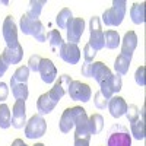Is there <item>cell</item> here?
Instances as JSON below:
<instances>
[{"instance_id": "cell-32", "label": "cell", "mask_w": 146, "mask_h": 146, "mask_svg": "<svg viewBox=\"0 0 146 146\" xmlns=\"http://www.w3.org/2000/svg\"><path fill=\"white\" fill-rule=\"evenodd\" d=\"M129 120V123H133V121H136L139 118V108L131 104V105H127V110H126V114H124Z\"/></svg>"}, {"instance_id": "cell-38", "label": "cell", "mask_w": 146, "mask_h": 146, "mask_svg": "<svg viewBox=\"0 0 146 146\" xmlns=\"http://www.w3.org/2000/svg\"><path fill=\"white\" fill-rule=\"evenodd\" d=\"M7 95H9V88H7V85H6L5 82H0V102L6 101Z\"/></svg>"}, {"instance_id": "cell-2", "label": "cell", "mask_w": 146, "mask_h": 146, "mask_svg": "<svg viewBox=\"0 0 146 146\" xmlns=\"http://www.w3.org/2000/svg\"><path fill=\"white\" fill-rule=\"evenodd\" d=\"M107 146H131V136L124 126L115 124L110 129Z\"/></svg>"}, {"instance_id": "cell-17", "label": "cell", "mask_w": 146, "mask_h": 146, "mask_svg": "<svg viewBox=\"0 0 146 146\" xmlns=\"http://www.w3.org/2000/svg\"><path fill=\"white\" fill-rule=\"evenodd\" d=\"M57 102L50 96V94H42L40 95V98L36 100V110H38V114L44 115V114H50L53 110L56 108Z\"/></svg>"}, {"instance_id": "cell-36", "label": "cell", "mask_w": 146, "mask_h": 146, "mask_svg": "<svg viewBox=\"0 0 146 146\" xmlns=\"http://www.w3.org/2000/svg\"><path fill=\"white\" fill-rule=\"evenodd\" d=\"M135 80L139 86H145L146 80H145V66H139L136 73H135Z\"/></svg>"}, {"instance_id": "cell-27", "label": "cell", "mask_w": 146, "mask_h": 146, "mask_svg": "<svg viewBox=\"0 0 146 146\" xmlns=\"http://www.w3.org/2000/svg\"><path fill=\"white\" fill-rule=\"evenodd\" d=\"M73 19V15H72V10L69 7H64L58 12V15L56 18V22H57V25L60 29H66L67 25H69V22Z\"/></svg>"}, {"instance_id": "cell-13", "label": "cell", "mask_w": 146, "mask_h": 146, "mask_svg": "<svg viewBox=\"0 0 146 146\" xmlns=\"http://www.w3.org/2000/svg\"><path fill=\"white\" fill-rule=\"evenodd\" d=\"M121 54L131 60V56L137 47V35L135 31H127L121 40Z\"/></svg>"}, {"instance_id": "cell-12", "label": "cell", "mask_w": 146, "mask_h": 146, "mask_svg": "<svg viewBox=\"0 0 146 146\" xmlns=\"http://www.w3.org/2000/svg\"><path fill=\"white\" fill-rule=\"evenodd\" d=\"M58 54L63 62H66L67 64H76L80 60V50H79L78 44L64 42L62 45V48L58 50Z\"/></svg>"}, {"instance_id": "cell-4", "label": "cell", "mask_w": 146, "mask_h": 146, "mask_svg": "<svg viewBox=\"0 0 146 146\" xmlns=\"http://www.w3.org/2000/svg\"><path fill=\"white\" fill-rule=\"evenodd\" d=\"M89 45L95 51H100L104 48V32L101 29V19L98 16H92L89 21Z\"/></svg>"}, {"instance_id": "cell-26", "label": "cell", "mask_w": 146, "mask_h": 146, "mask_svg": "<svg viewBox=\"0 0 146 146\" xmlns=\"http://www.w3.org/2000/svg\"><path fill=\"white\" fill-rule=\"evenodd\" d=\"M31 35L38 41V42H44L47 38V32H45V27L42 25V22L40 19H35L32 29H31Z\"/></svg>"}, {"instance_id": "cell-31", "label": "cell", "mask_w": 146, "mask_h": 146, "mask_svg": "<svg viewBox=\"0 0 146 146\" xmlns=\"http://www.w3.org/2000/svg\"><path fill=\"white\" fill-rule=\"evenodd\" d=\"M35 19H32L28 13H23L21 16V31L23 35H31V29H32V25H34Z\"/></svg>"}, {"instance_id": "cell-3", "label": "cell", "mask_w": 146, "mask_h": 146, "mask_svg": "<svg viewBox=\"0 0 146 146\" xmlns=\"http://www.w3.org/2000/svg\"><path fill=\"white\" fill-rule=\"evenodd\" d=\"M47 131V123L42 115L35 114L32 115L25 124V136L27 139H40Z\"/></svg>"}, {"instance_id": "cell-41", "label": "cell", "mask_w": 146, "mask_h": 146, "mask_svg": "<svg viewBox=\"0 0 146 146\" xmlns=\"http://www.w3.org/2000/svg\"><path fill=\"white\" fill-rule=\"evenodd\" d=\"M12 146H28L25 142H23L22 139H15L13 143H12Z\"/></svg>"}, {"instance_id": "cell-10", "label": "cell", "mask_w": 146, "mask_h": 146, "mask_svg": "<svg viewBox=\"0 0 146 146\" xmlns=\"http://www.w3.org/2000/svg\"><path fill=\"white\" fill-rule=\"evenodd\" d=\"M72 80H73L72 76H69V75H62V76L58 78V80L54 83V86H53L50 91H48L50 96H51V98H53L57 104H58V101L67 94Z\"/></svg>"}, {"instance_id": "cell-40", "label": "cell", "mask_w": 146, "mask_h": 146, "mask_svg": "<svg viewBox=\"0 0 146 146\" xmlns=\"http://www.w3.org/2000/svg\"><path fill=\"white\" fill-rule=\"evenodd\" d=\"M82 76H86V78H91V63H83L82 66Z\"/></svg>"}, {"instance_id": "cell-19", "label": "cell", "mask_w": 146, "mask_h": 146, "mask_svg": "<svg viewBox=\"0 0 146 146\" xmlns=\"http://www.w3.org/2000/svg\"><path fill=\"white\" fill-rule=\"evenodd\" d=\"M130 18H131L133 23H136V25L145 23V2L131 5V7H130Z\"/></svg>"}, {"instance_id": "cell-18", "label": "cell", "mask_w": 146, "mask_h": 146, "mask_svg": "<svg viewBox=\"0 0 146 146\" xmlns=\"http://www.w3.org/2000/svg\"><path fill=\"white\" fill-rule=\"evenodd\" d=\"M2 56L5 57L7 64H18L23 57V48L21 44H18L15 47H6Z\"/></svg>"}, {"instance_id": "cell-9", "label": "cell", "mask_w": 146, "mask_h": 146, "mask_svg": "<svg viewBox=\"0 0 146 146\" xmlns=\"http://www.w3.org/2000/svg\"><path fill=\"white\" fill-rule=\"evenodd\" d=\"M67 31V41L70 44H78L85 32V21L83 18H73L66 28Z\"/></svg>"}, {"instance_id": "cell-29", "label": "cell", "mask_w": 146, "mask_h": 146, "mask_svg": "<svg viewBox=\"0 0 146 146\" xmlns=\"http://www.w3.org/2000/svg\"><path fill=\"white\" fill-rule=\"evenodd\" d=\"M12 126V113L6 104L0 105V129H9Z\"/></svg>"}, {"instance_id": "cell-15", "label": "cell", "mask_w": 146, "mask_h": 146, "mask_svg": "<svg viewBox=\"0 0 146 146\" xmlns=\"http://www.w3.org/2000/svg\"><path fill=\"white\" fill-rule=\"evenodd\" d=\"M108 111L114 118H120L121 115L126 114V110H127V104L124 101V98L121 96H117V95H113L111 98L108 100Z\"/></svg>"}, {"instance_id": "cell-23", "label": "cell", "mask_w": 146, "mask_h": 146, "mask_svg": "<svg viewBox=\"0 0 146 146\" xmlns=\"http://www.w3.org/2000/svg\"><path fill=\"white\" fill-rule=\"evenodd\" d=\"M10 88H12V94L16 100H23L25 101L29 95L28 91V85L27 83H16V82H12L10 80Z\"/></svg>"}, {"instance_id": "cell-42", "label": "cell", "mask_w": 146, "mask_h": 146, "mask_svg": "<svg viewBox=\"0 0 146 146\" xmlns=\"http://www.w3.org/2000/svg\"><path fill=\"white\" fill-rule=\"evenodd\" d=\"M0 5H9V0H2V2H0Z\"/></svg>"}, {"instance_id": "cell-24", "label": "cell", "mask_w": 146, "mask_h": 146, "mask_svg": "<svg viewBox=\"0 0 146 146\" xmlns=\"http://www.w3.org/2000/svg\"><path fill=\"white\" fill-rule=\"evenodd\" d=\"M130 135L137 140H143L146 137V135H145V120L137 118L136 121L130 123Z\"/></svg>"}, {"instance_id": "cell-14", "label": "cell", "mask_w": 146, "mask_h": 146, "mask_svg": "<svg viewBox=\"0 0 146 146\" xmlns=\"http://www.w3.org/2000/svg\"><path fill=\"white\" fill-rule=\"evenodd\" d=\"M40 75L42 82L45 83H53L57 78V69L54 66V63L51 62L50 58H42L41 60V64H40Z\"/></svg>"}, {"instance_id": "cell-5", "label": "cell", "mask_w": 146, "mask_h": 146, "mask_svg": "<svg viewBox=\"0 0 146 146\" xmlns=\"http://www.w3.org/2000/svg\"><path fill=\"white\" fill-rule=\"evenodd\" d=\"M67 94H69V96H70L73 101L88 102V101L91 100L92 91H91V86H89V85L82 83V82H79V80H72Z\"/></svg>"}, {"instance_id": "cell-43", "label": "cell", "mask_w": 146, "mask_h": 146, "mask_svg": "<svg viewBox=\"0 0 146 146\" xmlns=\"http://www.w3.org/2000/svg\"><path fill=\"white\" fill-rule=\"evenodd\" d=\"M34 146H45V145H42V143H35Z\"/></svg>"}, {"instance_id": "cell-11", "label": "cell", "mask_w": 146, "mask_h": 146, "mask_svg": "<svg viewBox=\"0 0 146 146\" xmlns=\"http://www.w3.org/2000/svg\"><path fill=\"white\" fill-rule=\"evenodd\" d=\"M27 124V107L23 100H16L12 108V126L15 129H22Z\"/></svg>"}, {"instance_id": "cell-33", "label": "cell", "mask_w": 146, "mask_h": 146, "mask_svg": "<svg viewBox=\"0 0 146 146\" xmlns=\"http://www.w3.org/2000/svg\"><path fill=\"white\" fill-rule=\"evenodd\" d=\"M41 60H42V57L38 56V54L31 56L29 60H28V69L31 72H38L40 70V64H41Z\"/></svg>"}, {"instance_id": "cell-22", "label": "cell", "mask_w": 146, "mask_h": 146, "mask_svg": "<svg viewBox=\"0 0 146 146\" xmlns=\"http://www.w3.org/2000/svg\"><path fill=\"white\" fill-rule=\"evenodd\" d=\"M121 40H120V35L117 31H113V29H110V31H105L104 34V47L110 48V50H114V48H117L120 45Z\"/></svg>"}, {"instance_id": "cell-39", "label": "cell", "mask_w": 146, "mask_h": 146, "mask_svg": "<svg viewBox=\"0 0 146 146\" xmlns=\"http://www.w3.org/2000/svg\"><path fill=\"white\" fill-rule=\"evenodd\" d=\"M7 67H9V64H7V62L5 60V57L0 54V78H2L5 73H6V70H7Z\"/></svg>"}, {"instance_id": "cell-34", "label": "cell", "mask_w": 146, "mask_h": 146, "mask_svg": "<svg viewBox=\"0 0 146 146\" xmlns=\"http://www.w3.org/2000/svg\"><path fill=\"white\" fill-rule=\"evenodd\" d=\"M94 104H95V107L98 108V110H104V108H107V105H108V100L105 98V96L98 91L95 94V98H94Z\"/></svg>"}, {"instance_id": "cell-21", "label": "cell", "mask_w": 146, "mask_h": 146, "mask_svg": "<svg viewBox=\"0 0 146 146\" xmlns=\"http://www.w3.org/2000/svg\"><path fill=\"white\" fill-rule=\"evenodd\" d=\"M88 126H89V133L91 136L94 135H98L101 133L102 127H104V118L101 114H92L89 118H88Z\"/></svg>"}, {"instance_id": "cell-7", "label": "cell", "mask_w": 146, "mask_h": 146, "mask_svg": "<svg viewBox=\"0 0 146 146\" xmlns=\"http://www.w3.org/2000/svg\"><path fill=\"white\" fill-rule=\"evenodd\" d=\"M121 86H123V80H121L120 75H111L107 80L100 83V92L105 96L107 100H110L114 94L121 91Z\"/></svg>"}, {"instance_id": "cell-1", "label": "cell", "mask_w": 146, "mask_h": 146, "mask_svg": "<svg viewBox=\"0 0 146 146\" xmlns=\"http://www.w3.org/2000/svg\"><path fill=\"white\" fill-rule=\"evenodd\" d=\"M127 2L126 0H114L113 7L107 9L102 13V22L107 27H118L124 19L126 15V7Z\"/></svg>"}, {"instance_id": "cell-16", "label": "cell", "mask_w": 146, "mask_h": 146, "mask_svg": "<svg viewBox=\"0 0 146 146\" xmlns=\"http://www.w3.org/2000/svg\"><path fill=\"white\" fill-rule=\"evenodd\" d=\"M111 75L113 73L110 70V67L102 62H94V64H91V78H94L98 83L107 80Z\"/></svg>"}, {"instance_id": "cell-28", "label": "cell", "mask_w": 146, "mask_h": 146, "mask_svg": "<svg viewBox=\"0 0 146 146\" xmlns=\"http://www.w3.org/2000/svg\"><path fill=\"white\" fill-rule=\"evenodd\" d=\"M45 5H47V0H31L29 2V10L27 13L32 19H38L40 15H41V10Z\"/></svg>"}, {"instance_id": "cell-8", "label": "cell", "mask_w": 146, "mask_h": 146, "mask_svg": "<svg viewBox=\"0 0 146 146\" xmlns=\"http://www.w3.org/2000/svg\"><path fill=\"white\" fill-rule=\"evenodd\" d=\"M3 38L6 41V47H15L18 45V27L12 18V15H7L3 21Z\"/></svg>"}, {"instance_id": "cell-35", "label": "cell", "mask_w": 146, "mask_h": 146, "mask_svg": "<svg viewBox=\"0 0 146 146\" xmlns=\"http://www.w3.org/2000/svg\"><path fill=\"white\" fill-rule=\"evenodd\" d=\"M95 56H96V51L94 50L89 44H85V47H83V58H85V63L94 62Z\"/></svg>"}, {"instance_id": "cell-25", "label": "cell", "mask_w": 146, "mask_h": 146, "mask_svg": "<svg viewBox=\"0 0 146 146\" xmlns=\"http://www.w3.org/2000/svg\"><path fill=\"white\" fill-rule=\"evenodd\" d=\"M129 69H130V58L124 57L123 54H118L117 58H115V62H114L115 73L120 75V76H123V75H126V73L129 72Z\"/></svg>"}, {"instance_id": "cell-20", "label": "cell", "mask_w": 146, "mask_h": 146, "mask_svg": "<svg viewBox=\"0 0 146 146\" xmlns=\"http://www.w3.org/2000/svg\"><path fill=\"white\" fill-rule=\"evenodd\" d=\"M45 41H48V44H50V47L53 48L54 51H57L58 54V50L62 48V45L64 44L63 38H62V35H60V32L57 29H51V31H48L47 32V38Z\"/></svg>"}, {"instance_id": "cell-30", "label": "cell", "mask_w": 146, "mask_h": 146, "mask_svg": "<svg viewBox=\"0 0 146 146\" xmlns=\"http://www.w3.org/2000/svg\"><path fill=\"white\" fill-rule=\"evenodd\" d=\"M29 78V69L28 66H21L15 70L13 76H12V82H16V83H27Z\"/></svg>"}, {"instance_id": "cell-6", "label": "cell", "mask_w": 146, "mask_h": 146, "mask_svg": "<svg viewBox=\"0 0 146 146\" xmlns=\"http://www.w3.org/2000/svg\"><path fill=\"white\" fill-rule=\"evenodd\" d=\"M83 110L85 108H82V107H72V108L64 110L62 117H60V121H58L60 131H62V133H69L73 127H75L76 118H78L79 113L83 111Z\"/></svg>"}, {"instance_id": "cell-37", "label": "cell", "mask_w": 146, "mask_h": 146, "mask_svg": "<svg viewBox=\"0 0 146 146\" xmlns=\"http://www.w3.org/2000/svg\"><path fill=\"white\" fill-rule=\"evenodd\" d=\"M91 135H75V146H89Z\"/></svg>"}]
</instances>
